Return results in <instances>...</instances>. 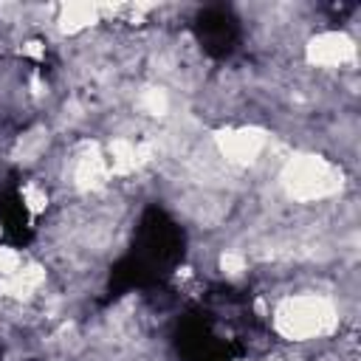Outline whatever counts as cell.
<instances>
[{
    "label": "cell",
    "instance_id": "obj_2",
    "mask_svg": "<svg viewBox=\"0 0 361 361\" xmlns=\"http://www.w3.org/2000/svg\"><path fill=\"white\" fill-rule=\"evenodd\" d=\"M353 56H355L353 39L338 31H322L307 45V59H310V65H319V68H338V65L350 62Z\"/></svg>",
    "mask_w": 361,
    "mask_h": 361
},
{
    "label": "cell",
    "instance_id": "obj_1",
    "mask_svg": "<svg viewBox=\"0 0 361 361\" xmlns=\"http://www.w3.org/2000/svg\"><path fill=\"white\" fill-rule=\"evenodd\" d=\"M276 330L288 341H307L322 333H330L338 322L336 307L324 296H290L276 307Z\"/></svg>",
    "mask_w": 361,
    "mask_h": 361
}]
</instances>
